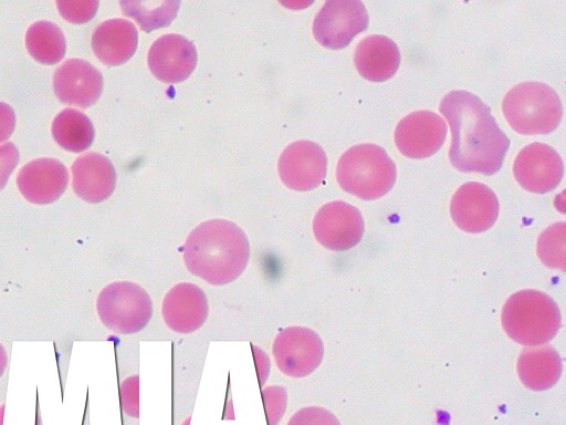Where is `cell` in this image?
Masks as SVG:
<instances>
[{
    "instance_id": "6da1fadb",
    "label": "cell",
    "mask_w": 566,
    "mask_h": 425,
    "mask_svg": "<svg viewBox=\"0 0 566 425\" xmlns=\"http://www.w3.org/2000/svg\"><path fill=\"white\" fill-rule=\"evenodd\" d=\"M439 110L451 129L450 163L464 173L495 174L502 166L510 139L496 124L490 107L476 95L454 90L441 99Z\"/></svg>"
},
{
    "instance_id": "7a4b0ae2",
    "label": "cell",
    "mask_w": 566,
    "mask_h": 425,
    "mask_svg": "<svg viewBox=\"0 0 566 425\" xmlns=\"http://www.w3.org/2000/svg\"><path fill=\"white\" fill-rule=\"evenodd\" d=\"M182 257L191 274L212 286H224L245 270L250 243L245 232L233 221L210 219L190 231Z\"/></svg>"
},
{
    "instance_id": "3957f363",
    "label": "cell",
    "mask_w": 566,
    "mask_h": 425,
    "mask_svg": "<svg viewBox=\"0 0 566 425\" xmlns=\"http://www.w3.org/2000/svg\"><path fill=\"white\" fill-rule=\"evenodd\" d=\"M501 321L513 341L527 346L547 343L562 324L556 302L546 293L533 289L512 294L502 309Z\"/></svg>"
},
{
    "instance_id": "277c9868",
    "label": "cell",
    "mask_w": 566,
    "mask_h": 425,
    "mask_svg": "<svg viewBox=\"0 0 566 425\" xmlns=\"http://www.w3.org/2000/svg\"><path fill=\"white\" fill-rule=\"evenodd\" d=\"M396 175L394 160L376 144L349 147L336 166V179L340 188L364 200L386 195L394 186Z\"/></svg>"
},
{
    "instance_id": "5b68a950",
    "label": "cell",
    "mask_w": 566,
    "mask_h": 425,
    "mask_svg": "<svg viewBox=\"0 0 566 425\" xmlns=\"http://www.w3.org/2000/svg\"><path fill=\"white\" fill-rule=\"evenodd\" d=\"M502 112L509 125L518 134H548L558 126L563 105L549 85L523 82L506 92L502 100Z\"/></svg>"
},
{
    "instance_id": "8992f818",
    "label": "cell",
    "mask_w": 566,
    "mask_h": 425,
    "mask_svg": "<svg viewBox=\"0 0 566 425\" xmlns=\"http://www.w3.org/2000/svg\"><path fill=\"white\" fill-rule=\"evenodd\" d=\"M96 311L105 328L116 334L127 335L146 328L153 317V302L139 283L117 280L99 291Z\"/></svg>"
},
{
    "instance_id": "52a82bcc",
    "label": "cell",
    "mask_w": 566,
    "mask_h": 425,
    "mask_svg": "<svg viewBox=\"0 0 566 425\" xmlns=\"http://www.w3.org/2000/svg\"><path fill=\"white\" fill-rule=\"evenodd\" d=\"M272 355L280 372L289 377L302 379L312 374L322 363L324 344L314 330L291 325L275 335Z\"/></svg>"
},
{
    "instance_id": "ba28073f",
    "label": "cell",
    "mask_w": 566,
    "mask_h": 425,
    "mask_svg": "<svg viewBox=\"0 0 566 425\" xmlns=\"http://www.w3.org/2000/svg\"><path fill=\"white\" fill-rule=\"evenodd\" d=\"M368 22V13L361 1L328 0L316 13L312 31L319 44L339 50L366 30Z\"/></svg>"
},
{
    "instance_id": "9c48e42d",
    "label": "cell",
    "mask_w": 566,
    "mask_h": 425,
    "mask_svg": "<svg viewBox=\"0 0 566 425\" xmlns=\"http://www.w3.org/2000/svg\"><path fill=\"white\" fill-rule=\"evenodd\" d=\"M360 211L343 200L323 205L313 218L315 239L325 248L344 251L356 246L364 234Z\"/></svg>"
},
{
    "instance_id": "30bf717a",
    "label": "cell",
    "mask_w": 566,
    "mask_h": 425,
    "mask_svg": "<svg viewBox=\"0 0 566 425\" xmlns=\"http://www.w3.org/2000/svg\"><path fill=\"white\" fill-rule=\"evenodd\" d=\"M327 158L324 149L312 141H296L281 153L277 170L282 183L297 191L316 188L325 178Z\"/></svg>"
},
{
    "instance_id": "8fae6325",
    "label": "cell",
    "mask_w": 566,
    "mask_h": 425,
    "mask_svg": "<svg viewBox=\"0 0 566 425\" xmlns=\"http://www.w3.org/2000/svg\"><path fill=\"white\" fill-rule=\"evenodd\" d=\"M513 174L522 188L536 194H545L559 184L564 164L559 154L544 143L524 146L515 157Z\"/></svg>"
},
{
    "instance_id": "7c38bea8",
    "label": "cell",
    "mask_w": 566,
    "mask_h": 425,
    "mask_svg": "<svg viewBox=\"0 0 566 425\" xmlns=\"http://www.w3.org/2000/svg\"><path fill=\"white\" fill-rule=\"evenodd\" d=\"M447 133V124L440 115L420 110L399 121L395 129V143L402 155L424 158L440 149Z\"/></svg>"
},
{
    "instance_id": "4fadbf2b",
    "label": "cell",
    "mask_w": 566,
    "mask_h": 425,
    "mask_svg": "<svg viewBox=\"0 0 566 425\" xmlns=\"http://www.w3.org/2000/svg\"><path fill=\"white\" fill-rule=\"evenodd\" d=\"M495 193L483 183L461 185L450 201L451 218L461 230L478 234L490 229L499 216Z\"/></svg>"
},
{
    "instance_id": "5bb4252c",
    "label": "cell",
    "mask_w": 566,
    "mask_h": 425,
    "mask_svg": "<svg viewBox=\"0 0 566 425\" xmlns=\"http://www.w3.org/2000/svg\"><path fill=\"white\" fill-rule=\"evenodd\" d=\"M161 317L174 332L188 334L200 329L208 319L209 303L205 291L192 282H178L164 296Z\"/></svg>"
},
{
    "instance_id": "9a60e30c",
    "label": "cell",
    "mask_w": 566,
    "mask_h": 425,
    "mask_svg": "<svg viewBox=\"0 0 566 425\" xmlns=\"http://www.w3.org/2000/svg\"><path fill=\"white\" fill-rule=\"evenodd\" d=\"M147 62L151 73L161 82L179 83L195 70L197 50L184 35L167 33L153 42Z\"/></svg>"
},
{
    "instance_id": "2e32d148",
    "label": "cell",
    "mask_w": 566,
    "mask_h": 425,
    "mask_svg": "<svg viewBox=\"0 0 566 425\" xmlns=\"http://www.w3.org/2000/svg\"><path fill=\"white\" fill-rule=\"evenodd\" d=\"M53 90L62 103L86 108L98 100L103 75L85 60L69 59L55 70Z\"/></svg>"
},
{
    "instance_id": "e0dca14e",
    "label": "cell",
    "mask_w": 566,
    "mask_h": 425,
    "mask_svg": "<svg viewBox=\"0 0 566 425\" xmlns=\"http://www.w3.org/2000/svg\"><path fill=\"white\" fill-rule=\"evenodd\" d=\"M69 183L66 167L54 158H38L24 165L17 185L23 197L38 205L51 204L65 191Z\"/></svg>"
},
{
    "instance_id": "ac0fdd59",
    "label": "cell",
    "mask_w": 566,
    "mask_h": 425,
    "mask_svg": "<svg viewBox=\"0 0 566 425\" xmlns=\"http://www.w3.org/2000/svg\"><path fill=\"white\" fill-rule=\"evenodd\" d=\"M72 175L75 194L87 203H101L115 189V168L102 154L86 153L77 157L72 165Z\"/></svg>"
},
{
    "instance_id": "d6986e66",
    "label": "cell",
    "mask_w": 566,
    "mask_h": 425,
    "mask_svg": "<svg viewBox=\"0 0 566 425\" xmlns=\"http://www.w3.org/2000/svg\"><path fill=\"white\" fill-rule=\"evenodd\" d=\"M138 43L135 25L126 19H109L99 23L92 34V49L106 65H119L134 54Z\"/></svg>"
},
{
    "instance_id": "ffe728a7",
    "label": "cell",
    "mask_w": 566,
    "mask_h": 425,
    "mask_svg": "<svg viewBox=\"0 0 566 425\" xmlns=\"http://www.w3.org/2000/svg\"><path fill=\"white\" fill-rule=\"evenodd\" d=\"M354 62L364 79L382 82L390 79L398 70L400 52L391 39L373 34L359 41L355 49Z\"/></svg>"
},
{
    "instance_id": "44dd1931",
    "label": "cell",
    "mask_w": 566,
    "mask_h": 425,
    "mask_svg": "<svg viewBox=\"0 0 566 425\" xmlns=\"http://www.w3.org/2000/svg\"><path fill=\"white\" fill-rule=\"evenodd\" d=\"M517 375L532 391H545L559 380L563 363L558 352L551 345L528 346L517 359Z\"/></svg>"
},
{
    "instance_id": "7402d4cb",
    "label": "cell",
    "mask_w": 566,
    "mask_h": 425,
    "mask_svg": "<svg viewBox=\"0 0 566 425\" xmlns=\"http://www.w3.org/2000/svg\"><path fill=\"white\" fill-rule=\"evenodd\" d=\"M52 135L64 149L80 153L87 149L94 139V126L82 112L65 108L52 122Z\"/></svg>"
},
{
    "instance_id": "603a6c76",
    "label": "cell",
    "mask_w": 566,
    "mask_h": 425,
    "mask_svg": "<svg viewBox=\"0 0 566 425\" xmlns=\"http://www.w3.org/2000/svg\"><path fill=\"white\" fill-rule=\"evenodd\" d=\"M25 45L36 62L46 65L60 62L66 49L62 30L50 21H38L31 24L25 34Z\"/></svg>"
},
{
    "instance_id": "cb8c5ba5",
    "label": "cell",
    "mask_w": 566,
    "mask_h": 425,
    "mask_svg": "<svg viewBox=\"0 0 566 425\" xmlns=\"http://www.w3.org/2000/svg\"><path fill=\"white\" fill-rule=\"evenodd\" d=\"M123 13L133 18L144 31H153L168 25L176 17L180 2L165 1H120Z\"/></svg>"
},
{
    "instance_id": "d4e9b609",
    "label": "cell",
    "mask_w": 566,
    "mask_h": 425,
    "mask_svg": "<svg viewBox=\"0 0 566 425\" xmlns=\"http://www.w3.org/2000/svg\"><path fill=\"white\" fill-rule=\"evenodd\" d=\"M566 224L555 222L539 235L536 246L541 261L553 269L565 270Z\"/></svg>"
},
{
    "instance_id": "484cf974",
    "label": "cell",
    "mask_w": 566,
    "mask_h": 425,
    "mask_svg": "<svg viewBox=\"0 0 566 425\" xmlns=\"http://www.w3.org/2000/svg\"><path fill=\"white\" fill-rule=\"evenodd\" d=\"M60 14L69 22L84 23L90 21L96 13L98 1L76 0L56 1Z\"/></svg>"
},
{
    "instance_id": "4316f807",
    "label": "cell",
    "mask_w": 566,
    "mask_h": 425,
    "mask_svg": "<svg viewBox=\"0 0 566 425\" xmlns=\"http://www.w3.org/2000/svg\"><path fill=\"white\" fill-rule=\"evenodd\" d=\"M262 397L269 425H276L285 411L286 390L281 385H270L262 390Z\"/></svg>"
},
{
    "instance_id": "83f0119b",
    "label": "cell",
    "mask_w": 566,
    "mask_h": 425,
    "mask_svg": "<svg viewBox=\"0 0 566 425\" xmlns=\"http://www.w3.org/2000/svg\"><path fill=\"white\" fill-rule=\"evenodd\" d=\"M286 425H340L336 416L319 406H307L292 415Z\"/></svg>"
},
{
    "instance_id": "f1b7e54d",
    "label": "cell",
    "mask_w": 566,
    "mask_h": 425,
    "mask_svg": "<svg viewBox=\"0 0 566 425\" xmlns=\"http://www.w3.org/2000/svg\"><path fill=\"white\" fill-rule=\"evenodd\" d=\"M139 376L126 377L120 384V403L123 411L133 417H138Z\"/></svg>"
},
{
    "instance_id": "f546056e",
    "label": "cell",
    "mask_w": 566,
    "mask_h": 425,
    "mask_svg": "<svg viewBox=\"0 0 566 425\" xmlns=\"http://www.w3.org/2000/svg\"><path fill=\"white\" fill-rule=\"evenodd\" d=\"M19 162V151L11 143L0 145V190L6 186L9 176Z\"/></svg>"
},
{
    "instance_id": "4dcf8cb0",
    "label": "cell",
    "mask_w": 566,
    "mask_h": 425,
    "mask_svg": "<svg viewBox=\"0 0 566 425\" xmlns=\"http://www.w3.org/2000/svg\"><path fill=\"white\" fill-rule=\"evenodd\" d=\"M15 126V114L13 108L0 102V143L7 141L13 133Z\"/></svg>"
},
{
    "instance_id": "1f68e13d",
    "label": "cell",
    "mask_w": 566,
    "mask_h": 425,
    "mask_svg": "<svg viewBox=\"0 0 566 425\" xmlns=\"http://www.w3.org/2000/svg\"><path fill=\"white\" fill-rule=\"evenodd\" d=\"M253 352L254 364L256 369V375L260 385H263L269 376L271 364L268 354L259 346L251 344Z\"/></svg>"
}]
</instances>
